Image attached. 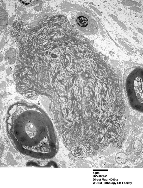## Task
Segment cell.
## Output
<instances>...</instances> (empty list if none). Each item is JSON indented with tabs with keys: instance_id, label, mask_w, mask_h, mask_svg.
Segmentation results:
<instances>
[{
	"instance_id": "cell-1",
	"label": "cell",
	"mask_w": 143,
	"mask_h": 188,
	"mask_svg": "<svg viewBox=\"0 0 143 188\" xmlns=\"http://www.w3.org/2000/svg\"><path fill=\"white\" fill-rule=\"evenodd\" d=\"M76 22L80 30L85 33L89 25V21L85 15L79 16L76 19Z\"/></svg>"
},
{
	"instance_id": "cell-2",
	"label": "cell",
	"mask_w": 143,
	"mask_h": 188,
	"mask_svg": "<svg viewBox=\"0 0 143 188\" xmlns=\"http://www.w3.org/2000/svg\"><path fill=\"white\" fill-rule=\"evenodd\" d=\"M126 157L125 153L121 152L118 154L116 156V160L117 162L120 164L125 163L126 161Z\"/></svg>"
},
{
	"instance_id": "cell-3",
	"label": "cell",
	"mask_w": 143,
	"mask_h": 188,
	"mask_svg": "<svg viewBox=\"0 0 143 188\" xmlns=\"http://www.w3.org/2000/svg\"><path fill=\"white\" fill-rule=\"evenodd\" d=\"M22 3L25 5H28L29 4L31 0H20Z\"/></svg>"
}]
</instances>
